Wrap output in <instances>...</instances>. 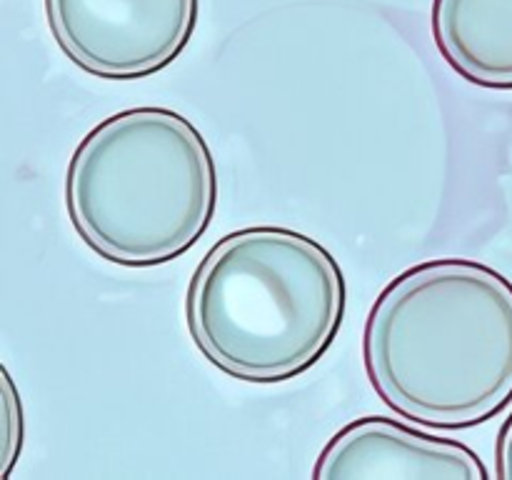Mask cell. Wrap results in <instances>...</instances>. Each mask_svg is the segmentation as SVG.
I'll list each match as a JSON object with an SVG mask.
<instances>
[{"instance_id": "6da1fadb", "label": "cell", "mask_w": 512, "mask_h": 480, "mask_svg": "<svg viewBox=\"0 0 512 480\" xmlns=\"http://www.w3.org/2000/svg\"><path fill=\"white\" fill-rule=\"evenodd\" d=\"M363 363L400 418L435 430L488 423L512 403V283L480 260L413 265L370 308Z\"/></svg>"}, {"instance_id": "7a4b0ae2", "label": "cell", "mask_w": 512, "mask_h": 480, "mask_svg": "<svg viewBox=\"0 0 512 480\" xmlns=\"http://www.w3.org/2000/svg\"><path fill=\"white\" fill-rule=\"evenodd\" d=\"M348 285L335 255L300 230L253 225L205 253L185 293L195 348L245 383L313 368L343 328Z\"/></svg>"}, {"instance_id": "3957f363", "label": "cell", "mask_w": 512, "mask_h": 480, "mask_svg": "<svg viewBox=\"0 0 512 480\" xmlns=\"http://www.w3.org/2000/svg\"><path fill=\"white\" fill-rule=\"evenodd\" d=\"M218 170L185 115L145 105L100 120L73 150L65 210L103 260L153 268L188 253L213 223Z\"/></svg>"}, {"instance_id": "277c9868", "label": "cell", "mask_w": 512, "mask_h": 480, "mask_svg": "<svg viewBox=\"0 0 512 480\" xmlns=\"http://www.w3.org/2000/svg\"><path fill=\"white\" fill-rule=\"evenodd\" d=\"M65 58L103 80L160 73L188 48L200 0H45Z\"/></svg>"}, {"instance_id": "5b68a950", "label": "cell", "mask_w": 512, "mask_h": 480, "mask_svg": "<svg viewBox=\"0 0 512 480\" xmlns=\"http://www.w3.org/2000/svg\"><path fill=\"white\" fill-rule=\"evenodd\" d=\"M475 450L460 440L385 415L353 420L328 440L313 480H488Z\"/></svg>"}, {"instance_id": "8992f818", "label": "cell", "mask_w": 512, "mask_h": 480, "mask_svg": "<svg viewBox=\"0 0 512 480\" xmlns=\"http://www.w3.org/2000/svg\"><path fill=\"white\" fill-rule=\"evenodd\" d=\"M430 28L460 78L512 90V0H433Z\"/></svg>"}, {"instance_id": "52a82bcc", "label": "cell", "mask_w": 512, "mask_h": 480, "mask_svg": "<svg viewBox=\"0 0 512 480\" xmlns=\"http://www.w3.org/2000/svg\"><path fill=\"white\" fill-rule=\"evenodd\" d=\"M3 445H0V480H5L13 470L15 458H18L20 448H23V408H20V398L15 393L13 378L8 370L3 368Z\"/></svg>"}, {"instance_id": "ba28073f", "label": "cell", "mask_w": 512, "mask_h": 480, "mask_svg": "<svg viewBox=\"0 0 512 480\" xmlns=\"http://www.w3.org/2000/svg\"><path fill=\"white\" fill-rule=\"evenodd\" d=\"M495 475L500 480H512V410L498 433V445H495Z\"/></svg>"}]
</instances>
